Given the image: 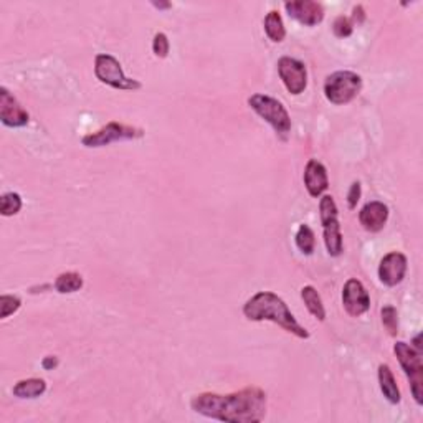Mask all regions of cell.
Instances as JSON below:
<instances>
[{"mask_svg": "<svg viewBox=\"0 0 423 423\" xmlns=\"http://www.w3.org/2000/svg\"><path fill=\"white\" fill-rule=\"evenodd\" d=\"M264 32H266L268 38L275 43H282L286 36V28H284L283 19L278 10H270L264 17Z\"/></svg>", "mask_w": 423, "mask_h": 423, "instance_id": "d6986e66", "label": "cell"}, {"mask_svg": "<svg viewBox=\"0 0 423 423\" xmlns=\"http://www.w3.org/2000/svg\"><path fill=\"white\" fill-rule=\"evenodd\" d=\"M343 306L349 316L359 317L369 311L370 296L359 279H347L343 288Z\"/></svg>", "mask_w": 423, "mask_h": 423, "instance_id": "30bf717a", "label": "cell"}, {"mask_svg": "<svg viewBox=\"0 0 423 423\" xmlns=\"http://www.w3.org/2000/svg\"><path fill=\"white\" fill-rule=\"evenodd\" d=\"M304 185L311 197H321L329 187L328 170L316 159H309L304 169Z\"/></svg>", "mask_w": 423, "mask_h": 423, "instance_id": "9a60e30c", "label": "cell"}, {"mask_svg": "<svg viewBox=\"0 0 423 423\" xmlns=\"http://www.w3.org/2000/svg\"><path fill=\"white\" fill-rule=\"evenodd\" d=\"M95 75L103 84L121 89V91H136L142 88V83L137 80L128 78L124 75L121 63L117 62L113 55L108 53H100L95 58Z\"/></svg>", "mask_w": 423, "mask_h": 423, "instance_id": "8992f818", "label": "cell"}, {"mask_svg": "<svg viewBox=\"0 0 423 423\" xmlns=\"http://www.w3.org/2000/svg\"><path fill=\"white\" fill-rule=\"evenodd\" d=\"M362 78L357 73L343 70L329 75L324 81V96L332 104H347L361 93Z\"/></svg>", "mask_w": 423, "mask_h": 423, "instance_id": "277c9868", "label": "cell"}, {"mask_svg": "<svg viewBox=\"0 0 423 423\" xmlns=\"http://www.w3.org/2000/svg\"><path fill=\"white\" fill-rule=\"evenodd\" d=\"M22 306V299L15 295H2L0 296V317L5 319L14 312H17Z\"/></svg>", "mask_w": 423, "mask_h": 423, "instance_id": "cb8c5ba5", "label": "cell"}, {"mask_svg": "<svg viewBox=\"0 0 423 423\" xmlns=\"http://www.w3.org/2000/svg\"><path fill=\"white\" fill-rule=\"evenodd\" d=\"M194 412L214 420L230 423H258L266 415V393L263 389L245 387L238 392L198 393L190 402Z\"/></svg>", "mask_w": 423, "mask_h": 423, "instance_id": "6da1fadb", "label": "cell"}, {"mask_svg": "<svg viewBox=\"0 0 423 423\" xmlns=\"http://www.w3.org/2000/svg\"><path fill=\"white\" fill-rule=\"evenodd\" d=\"M278 75L284 88L295 96L301 95L308 87L306 65L291 56H283L278 60Z\"/></svg>", "mask_w": 423, "mask_h": 423, "instance_id": "9c48e42d", "label": "cell"}, {"mask_svg": "<svg viewBox=\"0 0 423 423\" xmlns=\"http://www.w3.org/2000/svg\"><path fill=\"white\" fill-rule=\"evenodd\" d=\"M243 315L250 321H271L299 339H309V331L293 316L288 304L271 291H260L243 306Z\"/></svg>", "mask_w": 423, "mask_h": 423, "instance_id": "7a4b0ae2", "label": "cell"}, {"mask_svg": "<svg viewBox=\"0 0 423 423\" xmlns=\"http://www.w3.org/2000/svg\"><path fill=\"white\" fill-rule=\"evenodd\" d=\"M380 316H382V324L384 328L387 329L390 336H397L398 332V315L397 309L393 306H384L380 309Z\"/></svg>", "mask_w": 423, "mask_h": 423, "instance_id": "603a6c76", "label": "cell"}, {"mask_svg": "<svg viewBox=\"0 0 423 423\" xmlns=\"http://www.w3.org/2000/svg\"><path fill=\"white\" fill-rule=\"evenodd\" d=\"M361 201V182H354L347 194V205L349 209L354 210L357 207V202Z\"/></svg>", "mask_w": 423, "mask_h": 423, "instance_id": "4316f807", "label": "cell"}, {"mask_svg": "<svg viewBox=\"0 0 423 423\" xmlns=\"http://www.w3.org/2000/svg\"><path fill=\"white\" fill-rule=\"evenodd\" d=\"M0 119L9 128H23L30 116L7 88H0Z\"/></svg>", "mask_w": 423, "mask_h": 423, "instance_id": "7c38bea8", "label": "cell"}, {"mask_svg": "<svg viewBox=\"0 0 423 423\" xmlns=\"http://www.w3.org/2000/svg\"><path fill=\"white\" fill-rule=\"evenodd\" d=\"M407 266H409V262H407V256L404 253L390 251L382 258L379 264V279L385 286H397V284L404 282Z\"/></svg>", "mask_w": 423, "mask_h": 423, "instance_id": "8fae6325", "label": "cell"}, {"mask_svg": "<svg viewBox=\"0 0 423 423\" xmlns=\"http://www.w3.org/2000/svg\"><path fill=\"white\" fill-rule=\"evenodd\" d=\"M301 298H303L304 304H306L308 311L311 312L317 321L326 319V309H324L323 299H321L319 293L316 291L315 286H311V284L303 286V290H301Z\"/></svg>", "mask_w": 423, "mask_h": 423, "instance_id": "ac0fdd59", "label": "cell"}, {"mask_svg": "<svg viewBox=\"0 0 423 423\" xmlns=\"http://www.w3.org/2000/svg\"><path fill=\"white\" fill-rule=\"evenodd\" d=\"M321 223H323L324 245L331 256H339L344 250L341 223L337 218V205L332 195H324L319 202Z\"/></svg>", "mask_w": 423, "mask_h": 423, "instance_id": "52a82bcc", "label": "cell"}, {"mask_svg": "<svg viewBox=\"0 0 423 423\" xmlns=\"http://www.w3.org/2000/svg\"><path fill=\"white\" fill-rule=\"evenodd\" d=\"M398 362L404 369L407 379L410 380V390L418 405L423 404V361L422 352L415 351L412 345H409L404 341H398L393 345Z\"/></svg>", "mask_w": 423, "mask_h": 423, "instance_id": "5b68a950", "label": "cell"}, {"mask_svg": "<svg viewBox=\"0 0 423 423\" xmlns=\"http://www.w3.org/2000/svg\"><path fill=\"white\" fill-rule=\"evenodd\" d=\"M352 12H354V22H357V25H361V23L364 22V19H365V14H364V9H362V5H356Z\"/></svg>", "mask_w": 423, "mask_h": 423, "instance_id": "f1b7e54d", "label": "cell"}, {"mask_svg": "<svg viewBox=\"0 0 423 423\" xmlns=\"http://www.w3.org/2000/svg\"><path fill=\"white\" fill-rule=\"evenodd\" d=\"M53 286L60 295H70V293H76L83 288V278L75 271H68V273L58 275Z\"/></svg>", "mask_w": 423, "mask_h": 423, "instance_id": "ffe728a7", "label": "cell"}, {"mask_svg": "<svg viewBox=\"0 0 423 423\" xmlns=\"http://www.w3.org/2000/svg\"><path fill=\"white\" fill-rule=\"evenodd\" d=\"M42 365H43V369L52 370V369H55L56 365H58V359H56L55 356H48L42 361Z\"/></svg>", "mask_w": 423, "mask_h": 423, "instance_id": "83f0119b", "label": "cell"}, {"mask_svg": "<svg viewBox=\"0 0 423 423\" xmlns=\"http://www.w3.org/2000/svg\"><path fill=\"white\" fill-rule=\"evenodd\" d=\"M248 104L282 137H286L288 133L291 131V117L282 101H278L276 98L256 93V95L248 98Z\"/></svg>", "mask_w": 423, "mask_h": 423, "instance_id": "3957f363", "label": "cell"}, {"mask_svg": "<svg viewBox=\"0 0 423 423\" xmlns=\"http://www.w3.org/2000/svg\"><path fill=\"white\" fill-rule=\"evenodd\" d=\"M144 136V131L134 126L121 124L116 121H111L104 126V128L98 129L96 133L87 134L81 139V144L84 148H103V146H109L111 142L126 141V139H141Z\"/></svg>", "mask_w": 423, "mask_h": 423, "instance_id": "ba28073f", "label": "cell"}, {"mask_svg": "<svg viewBox=\"0 0 423 423\" xmlns=\"http://www.w3.org/2000/svg\"><path fill=\"white\" fill-rule=\"evenodd\" d=\"M288 15L291 19L298 20L299 23L306 27H315L323 22L324 19V7L323 3L315 2V0H295V2L284 3Z\"/></svg>", "mask_w": 423, "mask_h": 423, "instance_id": "4fadbf2b", "label": "cell"}, {"mask_svg": "<svg viewBox=\"0 0 423 423\" xmlns=\"http://www.w3.org/2000/svg\"><path fill=\"white\" fill-rule=\"evenodd\" d=\"M296 247L299 248V251L303 255H312V251H315L316 247V238H315V231L311 230V227L306 225V223H303V225H299L298 231H296Z\"/></svg>", "mask_w": 423, "mask_h": 423, "instance_id": "44dd1931", "label": "cell"}, {"mask_svg": "<svg viewBox=\"0 0 423 423\" xmlns=\"http://www.w3.org/2000/svg\"><path fill=\"white\" fill-rule=\"evenodd\" d=\"M22 209V197L17 192H7L0 198V214L3 217H12L17 215Z\"/></svg>", "mask_w": 423, "mask_h": 423, "instance_id": "7402d4cb", "label": "cell"}, {"mask_svg": "<svg viewBox=\"0 0 423 423\" xmlns=\"http://www.w3.org/2000/svg\"><path fill=\"white\" fill-rule=\"evenodd\" d=\"M379 384L382 393L387 398V402L393 405L400 402V390H398L396 377H393V372L390 370L387 364L379 365Z\"/></svg>", "mask_w": 423, "mask_h": 423, "instance_id": "2e32d148", "label": "cell"}, {"mask_svg": "<svg viewBox=\"0 0 423 423\" xmlns=\"http://www.w3.org/2000/svg\"><path fill=\"white\" fill-rule=\"evenodd\" d=\"M389 220V207L384 202L374 201L365 203L359 212V222L364 230L370 233H377L385 227Z\"/></svg>", "mask_w": 423, "mask_h": 423, "instance_id": "5bb4252c", "label": "cell"}, {"mask_svg": "<svg viewBox=\"0 0 423 423\" xmlns=\"http://www.w3.org/2000/svg\"><path fill=\"white\" fill-rule=\"evenodd\" d=\"M332 32H334V35L339 36V38H347V36H351L354 32L352 20L341 15V17H337L334 20V23H332Z\"/></svg>", "mask_w": 423, "mask_h": 423, "instance_id": "d4e9b609", "label": "cell"}, {"mask_svg": "<svg viewBox=\"0 0 423 423\" xmlns=\"http://www.w3.org/2000/svg\"><path fill=\"white\" fill-rule=\"evenodd\" d=\"M169 50H170V45H169L168 35L162 34V32H159V34H156V36H154V40H152L154 55H156L157 58H165V56L169 55Z\"/></svg>", "mask_w": 423, "mask_h": 423, "instance_id": "484cf974", "label": "cell"}, {"mask_svg": "<svg viewBox=\"0 0 423 423\" xmlns=\"http://www.w3.org/2000/svg\"><path fill=\"white\" fill-rule=\"evenodd\" d=\"M45 390H47V382L32 377V379L19 380L12 389V392L19 398H38L40 396H43Z\"/></svg>", "mask_w": 423, "mask_h": 423, "instance_id": "e0dca14e", "label": "cell"}, {"mask_svg": "<svg viewBox=\"0 0 423 423\" xmlns=\"http://www.w3.org/2000/svg\"><path fill=\"white\" fill-rule=\"evenodd\" d=\"M420 339H422V334H418V336L413 339V345H412L415 351H418V352H422V343H420Z\"/></svg>", "mask_w": 423, "mask_h": 423, "instance_id": "f546056e", "label": "cell"}, {"mask_svg": "<svg viewBox=\"0 0 423 423\" xmlns=\"http://www.w3.org/2000/svg\"><path fill=\"white\" fill-rule=\"evenodd\" d=\"M152 5L157 7V9H170L169 2H152Z\"/></svg>", "mask_w": 423, "mask_h": 423, "instance_id": "4dcf8cb0", "label": "cell"}]
</instances>
